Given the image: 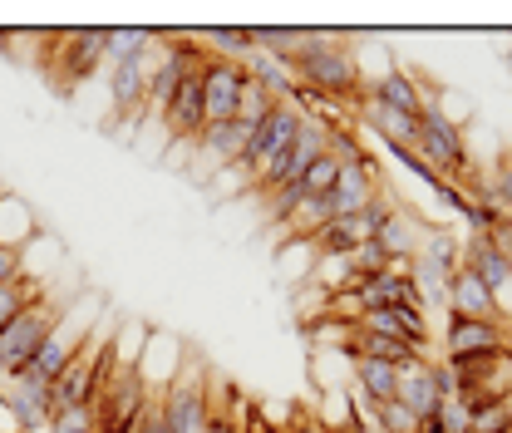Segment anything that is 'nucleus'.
I'll list each match as a JSON object with an SVG mask.
<instances>
[{
    "instance_id": "393cba45",
    "label": "nucleus",
    "mask_w": 512,
    "mask_h": 433,
    "mask_svg": "<svg viewBox=\"0 0 512 433\" xmlns=\"http://www.w3.org/2000/svg\"><path fill=\"white\" fill-rule=\"evenodd\" d=\"M335 178H340V163H335L330 153H320L316 163L301 173V192H306V197H325V192L335 187Z\"/></svg>"
},
{
    "instance_id": "a211bd4d",
    "label": "nucleus",
    "mask_w": 512,
    "mask_h": 433,
    "mask_svg": "<svg viewBox=\"0 0 512 433\" xmlns=\"http://www.w3.org/2000/svg\"><path fill=\"white\" fill-rule=\"evenodd\" d=\"M40 237V222H35V212L15 197V192H5L0 187V247H15L25 251L30 242Z\"/></svg>"
},
{
    "instance_id": "f257e3e1",
    "label": "nucleus",
    "mask_w": 512,
    "mask_h": 433,
    "mask_svg": "<svg viewBox=\"0 0 512 433\" xmlns=\"http://www.w3.org/2000/svg\"><path fill=\"white\" fill-rule=\"evenodd\" d=\"M286 64H291L301 89H316V94L340 99V104L365 99V79H360L355 55L335 35H325V30H301V45L286 55Z\"/></svg>"
},
{
    "instance_id": "f03ea898",
    "label": "nucleus",
    "mask_w": 512,
    "mask_h": 433,
    "mask_svg": "<svg viewBox=\"0 0 512 433\" xmlns=\"http://www.w3.org/2000/svg\"><path fill=\"white\" fill-rule=\"evenodd\" d=\"M94 306H104V301H84V306H64L60 325L45 335V345L35 350V360L25 365V370L15 374V379H30V384H40V389H50L55 379L64 374V365L79 355V345L89 340V315H94Z\"/></svg>"
},
{
    "instance_id": "6ab92c4d",
    "label": "nucleus",
    "mask_w": 512,
    "mask_h": 433,
    "mask_svg": "<svg viewBox=\"0 0 512 433\" xmlns=\"http://www.w3.org/2000/svg\"><path fill=\"white\" fill-rule=\"evenodd\" d=\"M355 365V389H365L375 404H389L394 389H399V370L394 365H380V360H365V355H350Z\"/></svg>"
},
{
    "instance_id": "aec40b11",
    "label": "nucleus",
    "mask_w": 512,
    "mask_h": 433,
    "mask_svg": "<svg viewBox=\"0 0 512 433\" xmlns=\"http://www.w3.org/2000/svg\"><path fill=\"white\" fill-rule=\"evenodd\" d=\"M375 247L384 251V261H389V256H419V227H414V217L394 212L380 232H375Z\"/></svg>"
},
{
    "instance_id": "b1692460",
    "label": "nucleus",
    "mask_w": 512,
    "mask_h": 433,
    "mask_svg": "<svg viewBox=\"0 0 512 433\" xmlns=\"http://www.w3.org/2000/svg\"><path fill=\"white\" fill-rule=\"evenodd\" d=\"M512 429V399H498V404H483L468 414V433H508Z\"/></svg>"
},
{
    "instance_id": "2eb2a0df",
    "label": "nucleus",
    "mask_w": 512,
    "mask_h": 433,
    "mask_svg": "<svg viewBox=\"0 0 512 433\" xmlns=\"http://www.w3.org/2000/svg\"><path fill=\"white\" fill-rule=\"evenodd\" d=\"M444 306L453 310V315H468V320H503V315H498V306H493V296L483 291V281H478L473 271H463V266L448 276Z\"/></svg>"
},
{
    "instance_id": "6e6552de",
    "label": "nucleus",
    "mask_w": 512,
    "mask_h": 433,
    "mask_svg": "<svg viewBox=\"0 0 512 433\" xmlns=\"http://www.w3.org/2000/svg\"><path fill=\"white\" fill-rule=\"evenodd\" d=\"M463 271H473L478 281H483V291L493 296V306H498V315L503 320H512V256L493 237H468L463 242V261H458Z\"/></svg>"
},
{
    "instance_id": "4468645a",
    "label": "nucleus",
    "mask_w": 512,
    "mask_h": 433,
    "mask_svg": "<svg viewBox=\"0 0 512 433\" xmlns=\"http://www.w3.org/2000/svg\"><path fill=\"white\" fill-rule=\"evenodd\" d=\"M394 399L404 404V409H414L419 419H429L434 409H439V384H434V360L429 355H419V360H409L404 370H399V389H394Z\"/></svg>"
},
{
    "instance_id": "9b49d317",
    "label": "nucleus",
    "mask_w": 512,
    "mask_h": 433,
    "mask_svg": "<svg viewBox=\"0 0 512 433\" xmlns=\"http://www.w3.org/2000/svg\"><path fill=\"white\" fill-rule=\"evenodd\" d=\"M508 325L503 320H468L448 310V330H444V360H473V355H493L508 350Z\"/></svg>"
},
{
    "instance_id": "9d476101",
    "label": "nucleus",
    "mask_w": 512,
    "mask_h": 433,
    "mask_svg": "<svg viewBox=\"0 0 512 433\" xmlns=\"http://www.w3.org/2000/svg\"><path fill=\"white\" fill-rule=\"evenodd\" d=\"M158 60H163V40H153V45H148L143 55H133V60L114 64L109 94H114V114H119V119H133V114L148 109V84H153V74H158Z\"/></svg>"
},
{
    "instance_id": "7c9ffc66",
    "label": "nucleus",
    "mask_w": 512,
    "mask_h": 433,
    "mask_svg": "<svg viewBox=\"0 0 512 433\" xmlns=\"http://www.w3.org/2000/svg\"><path fill=\"white\" fill-rule=\"evenodd\" d=\"M508 433H512V429H508Z\"/></svg>"
},
{
    "instance_id": "cd10ccee",
    "label": "nucleus",
    "mask_w": 512,
    "mask_h": 433,
    "mask_svg": "<svg viewBox=\"0 0 512 433\" xmlns=\"http://www.w3.org/2000/svg\"><path fill=\"white\" fill-rule=\"evenodd\" d=\"M133 433H168V419H163V394H148V404H143L138 429Z\"/></svg>"
},
{
    "instance_id": "4be33fe9",
    "label": "nucleus",
    "mask_w": 512,
    "mask_h": 433,
    "mask_svg": "<svg viewBox=\"0 0 512 433\" xmlns=\"http://www.w3.org/2000/svg\"><path fill=\"white\" fill-rule=\"evenodd\" d=\"M158 35L153 30H109V45H104V64H124L133 55H143Z\"/></svg>"
},
{
    "instance_id": "bb28decb",
    "label": "nucleus",
    "mask_w": 512,
    "mask_h": 433,
    "mask_svg": "<svg viewBox=\"0 0 512 433\" xmlns=\"http://www.w3.org/2000/svg\"><path fill=\"white\" fill-rule=\"evenodd\" d=\"M483 197L493 202V207H503L512 217V153L498 163V173H493V187H483Z\"/></svg>"
},
{
    "instance_id": "c85d7f7f",
    "label": "nucleus",
    "mask_w": 512,
    "mask_h": 433,
    "mask_svg": "<svg viewBox=\"0 0 512 433\" xmlns=\"http://www.w3.org/2000/svg\"><path fill=\"white\" fill-rule=\"evenodd\" d=\"M25 276V256L15 247H0V286H10V281H20Z\"/></svg>"
},
{
    "instance_id": "423d86ee",
    "label": "nucleus",
    "mask_w": 512,
    "mask_h": 433,
    "mask_svg": "<svg viewBox=\"0 0 512 433\" xmlns=\"http://www.w3.org/2000/svg\"><path fill=\"white\" fill-rule=\"evenodd\" d=\"M414 153H419L444 183L468 173V143H463V133L444 119V109H424V114H419V143H414Z\"/></svg>"
},
{
    "instance_id": "a878e982",
    "label": "nucleus",
    "mask_w": 512,
    "mask_h": 433,
    "mask_svg": "<svg viewBox=\"0 0 512 433\" xmlns=\"http://www.w3.org/2000/svg\"><path fill=\"white\" fill-rule=\"evenodd\" d=\"M380 429L384 433H419V414L404 409L399 399H389V404H380Z\"/></svg>"
},
{
    "instance_id": "dca6fc26",
    "label": "nucleus",
    "mask_w": 512,
    "mask_h": 433,
    "mask_svg": "<svg viewBox=\"0 0 512 433\" xmlns=\"http://www.w3.org/2000/svg\"><path fill=\"white\" fill-rule=\"evenodd\" d=\"M370 99H380L389 109H399V114H424V109H434V99L424 94V84L409 74V69H389L375 79V89H370Z\"/></svg>"
},
{
    "instance_id": "f3484780",
    "label": "nucleus",
    "mask_w": 512,
    "mask_h": 433,
    "mask_svg": "<svg viewBox=\"0 0 512 433\" xmlns=\"http://www.w3.org/2000/svg\"><path fill=\"white\" fill-rule=\"evenodd\" d=\"M365 124L375 128L389 148H414L419 143V114H399V109H389L370 94H365Z\"/></svg>"
},
{
    "instance_id": "5701e85b",
    "label": "nucleus",
    "mask_w": 512,
    "mask_h": 433,
    "mask_svg": "<svg viewBox=\"0 0 512 433\" xmlns=\"http://www.w3.org/2000/svg\"><path fill=\"white\" fill-rule=\"evenodd\" d=\"M419 256H424L429 266H439V271H458V261H463V242H458V237H448V232H429Z\"/></svg>"
},
{
    "instance_id": "ddd939ff",
    "label": "nucleus",
    "mask_w": 512,
    "mask_h": 433,
    "mask_svg": "<svg viewBox=\"0 0 512 433\" xmlns=\"http://www.w3.org/2000/svg\"><path fill=\"white\" fill-rule=\"evenodd\" d=\"M247 138H252V128L247 124H217V128H202L197 133V173H207V168H232L237 158H242V148H247Z\"/></svg>"
},
{
    "instance_id": "412c9836",
    "label": "nucleus",
    "mask_w": 512,
    "mask_h": 433,
    "mask_svg": "<svg viewBox=\"0 0 512 433\" xmlns=\"http://www.w3.org/2000/svg\"><path fill=\"white\" fill-rule=\"evenodd\" d=\"M45 296V286L35 281V276H20V281H10V286H0V330L20 315V310H30L35 301Z\"/></svg>"
},
{
    "instance_id": "7ed1b4c3",
    "label": "nucleus",
    "mask_w": 512,
    "mask_h": 433,
    "mask_svg": "<svg viewBox=\"0 0 512 433\" xmlns=\"http://www.w3.org/2000/svg\"><path fill=\"white\" fill-rule=\"evenodd\" d=\"M60 315H64V306L55 296H40L35 306L20 310V315L0 330V370H5V379H15V374L35 360V350H40L45 335L60 325Z\"/></svg>"
},
{
    "instance_id": "20e7f679",
    "label": "nucleus",
    "mask_w": 512,
    "mask_h": 433,
    "mask_svg": "<svg viewBox=\"0 0 512 433\" xmlns=\"http://www.w3.org/2000/svg\"><path fill=\"white\" fill-rule=\"evenodd\" d=\"M207 414H212V379L197 360H183L173 384L163 389L168 433H207Z\"/></svg>"
},
{
    "instance_id": "39448f33",
    "label": "nucleus",
    "mask_w": 512,
    "mask_h": 433,
    "mask_svg": "<svg viewBox=\"0 0 512 433\" xmlns=\"http://www.w3.org/2000/svg\"><path fill=\"white\" fill-rule=\"evenodd\" d=\"M104 45L109 30H69L55 40V60H50V84L60 94H74L84 79H94L104 69Z\"/></svg>"
},
{
    "instance_id": "f8f14e48",
    "label": "nucleus",
    "mask_w": 512,
    "mask_h": 433,
    "mask_svg": "<svg viewBox=\"0 0 512 433\" xmlns=\"http://www.w3.org/2000/svg\"><path fill=\"white\" fill-rule=\"evenodd\" d=\"M380 192H384V187H380V168H375V158H365V163H355V168H340L335 187L325 192V212H330V217L365 212Z\"/></svg>"
},
{
    "instance_id": "c756f323",
    "label": "nucleus",
    "mask_w": 512,
    "mask_h": 433,
    "mask_svg": "<svg viewBox=\"0 0 512 433\" xmlns=\"http://www.w3.org/2000/svg\"><path fill=\"white\" fill-rule=\"evenodd\" d=\"M360 433H384V429H360Z\"/></svg>"
},
{
    "instance_id": "1a4fd4ad",
    "label": "nucleus",
    "mask_w": 512,
    "mask_h": 433,
    "mask_svg": "<svg viewBox=\"0 0 512 433\" xmlns=\"http://www.w3.org/2000/svg\"><path fill=\"white\" fill-rule=\"evenodd\" d=\"M242 84H247V64L232 60H212L202 64V124H232L237 119V104H242Z\"/></svg>"
},
{
    "instance_id": "0eeeda50",
    "label": "nucleus",
    "mask_w": 512,
    "mask_h": 433,
    "mask_svg": "<svg viewBox=\"0 0 512 433\" xmlns=\"http://www.w3.org/2000/svg\"><path fill=\"white\" fill-rule=\"evenodd\" d=\"M394 217V202L389 197H375L365 212H350V217H330L325 227H320L316 237H311V247L325 251V256H350L355 247H365V242H375V232H380L384 222Z\"/></svg>"
}]
</instances>
